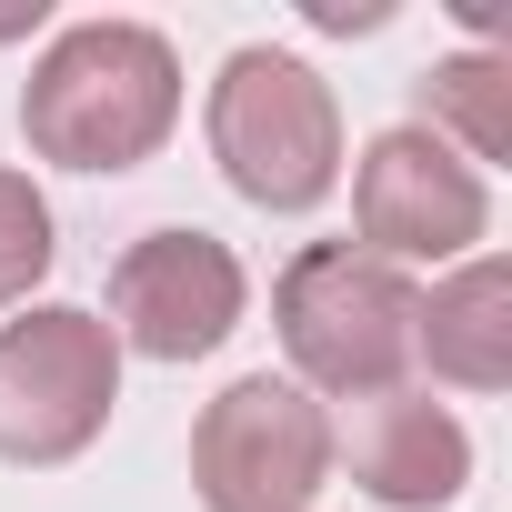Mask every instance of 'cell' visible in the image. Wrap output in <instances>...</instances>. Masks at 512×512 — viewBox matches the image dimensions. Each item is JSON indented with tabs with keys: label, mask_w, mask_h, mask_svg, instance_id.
<instances>
[{
	"label": "cell",
	"mask_w": 512,
	"mask_h": 512,
	"mask_svg": "<svg viewBox=\"0 0 512 512\" xmlns=\"http://www.w3.org/2000/svg\"><path fill=\"white\" fill-rule=\"evenodd\" d=\"M251 282L231 262V241L211 231H141L111 262V342L151 352V362H201L231 342Z\"/></svg>",
	"instance_id": "52a82bcc"
},
{
	"label": "cell",
	"mask_w": 512,
	"mask_h": 512,
	"mask_svg": "<svg viewBox=\"0 0 512 512\" xmlns=\"http://www.w3.org/2000/svg\"><path fill=\"white\" fill-rule=\"evenodd\" d=\"M422 131L462 141L472 161H512V61L492 51H462V61H432L422 71Z\"/></svg>",
	"instance_id": "30bf717a"
},
{
	"label": "cell",
	"mask_w": 512,
	"mask_h": 512,
	"mask_svg": "<svg viewBox=\"0 0 512 512\" xmlns=\"http://www.w3.org/2000/svg\"><path fill=\"white\" fill-rule=\"evenodd\" d=\"M121 402V342L101 312H31V322H0V462L51 472L71 452L101 442Z\"/></svg>",
	"instance_id": "277c9868"
},
{
	"label": "cell",
	"mask_w": 512,
	"mask_h": 512,
	"mask_svg": "<svg viewBox=\"0 0 512 512\" xmlns=\"http://www.w3.org/2000/svg\"><path fill=\"white\" fill-rule=\"evenodd\" d=\"M191 482L211 512H312L332 482V412L292 372H241L191 422Z\"/></svg>",
	"instance_id": "5b68a950"
},
{
	"label": "cell",
	"mask_w": 512,
	"mask_h": 512,
	"mask_svg": "<svg viewBox=\"0 0 512 512\" xmlns=\"http://www.w3.org/2000/svg\"><path fill=\"white\" fill-rule=\"evenodd\" d=\"M352 221H362V251L372 262H462V251L492 231V191L482 171L432 141L422 121H392L362 141V171H352Z\"/></svg>",
	"instance_id": "8992f818"
},
{
	"label": "cell",
	"mask_w": 512,
	"mask_h": 512,
	"mask_svg": "<svg viewBox=\"0 0 512 512\" xmlns=\"http://www.w3.org/2000/svg\"><path fill=\"white\" fill-rule=\"evenodd\" d=\"M352 482H362L372 502H392V512H442V502L472 482V432H462L432 392L392 382V392H372L362 422H352Z\"/></svg>",
	"instance_id": "ba28073f"
},
{
	"label": "cell",
	"mask_w": 512,
	"mask_h": 512,
	"mask_svg": "<svg viewBox=\"0 0 512 512\" xmlns=\"http://www.w3.org/2000/svg\"><path fill=\"white\" fill-rule=\"evenodd\" d=\"M211 161L241 201L262 211H312L342 181V101L312 61L292 51H231L211 81Z\"/></svg>",
	"instance_id": "3957f363"
},
{
	"label": "cell",
	"mask_w": 512,
	"mask_h": 512,
	"mask_svg": "<svg viewBox=\"0 0 512 512\" xmlns=\"http://www.w3.org/2000/svg\"><path fill=\"white\" fill-rule=\"evenodd\" d=\"M272 322H282V352H292V372H302L312 402L322 392L372 402V392H392L412 372L422 292L392 262L352 251V241H312V251H292V272L272 282Z\"/></svg>",
	"instance_id": "7a4b0ae2"
},
{
	"label": "cell",
	"mask_w": 512,
	"mask_h": 512,
	"mask_svg": "<svg viewBox=\"0 0 512 512\" xmlns=\"http://www.w3.org/2000/svg\"><path fill=\"white\" fill-rule=\"evenodd\" d=\"M51 201L31 191V171H0V312L31 302V282L51 272Z\"/></svg>",
	"instance_id": "8fae6325"
},
{
	"label": "cell",
	"mask_w": 512,
	"mask_h": 512,
	"mask_svg": "<svg viewBox=\"0 0 512 512\" xmlns=\"http://www.w3.org/2000/svg\"><path fill=\"white\" fill-rule=\"evenodd\" d=\"M181 121V61L151 21H71L21 91V131L61 171H141Z\"/></svg>",
	"instance_id": "6da1fadb"
},
{
	"label": "cell",
	"mask_w": 512,
	"mask_h": 512,
	"mask_svg": "<svg viewBox=\"0 0 512 512\" xmlns=\"http://www.w3.org/2000/svg\"><path fill=\"white\" fill-rule=\"evenodd\" d=\"M412 362H432V372L462 382V392H502V382H512V272L492 262V251H472V262L422 302Z\"/></svg>",
	"instance_id": "9c48e42d"
}]
</instances>
